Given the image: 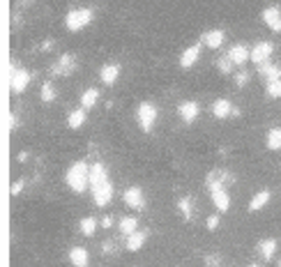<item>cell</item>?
<instances>
[{
    "label": "cell",
    "mask_w": 281,
    "mask_h": 267,
    "mask_svg": "<svg viewBox=\"0 0 281 267\" xmlns=\"http://www.w3.org/2000/svg\"><path fill=\"white\" fill-rule=\"evenodd\" d=\"M67 187L74 193H83L90 187V169H88L86 161H76L69 166V171H67Z\"/></svg>",
    "instance_id": "obj_1"
},
{
    "label": "cell",
    "mask_w": 281,
    "mask_h": 267,
    "mask_svg": "<svg viewBox=\"0 0 281 267\" xmlns=\"http://www.w3.org/2000/svg\"><path fill=\"white\" fill-rule=\"evenodd\" d=\"M92 19H95V12H92L90 7H76V10H72L69 14L65 16V25L72 32H79V30H83L86 25H90Z\"/></svg>",
    "instance_id": "obj_2"
},
{
    "label": "cell",
    "mask_w": 281,
    "mask_h": 267,
    "mask_svg": "<svg viewBox=\"0 0 281 267\" xmlns=\"http://www.w3.org/2000/svg\"><path fill=\"white\" fill-rule=\"evenodd\" d=\"M136 120H138L140 129L146 134L152 131V127H155L157 122V109L155 104H150V102H143V104L138 106V111H136Z\"/></svg>",
    "instance_id": "obj_3"
},
{
    "label": "cell",
    "mask_w": 281,
    "mask_h": 267,
    "mask_svg": "<svg viewBox=\"0 0 281 267\" xmlns=\"http://www.w3.org/2000/svg\"><path fill=\"white\" fill-rule=\"evenodd\" d=\"M28 83H30V72L28 70H19L16 67V62L10 64V88L14 94H21L25 88H28Z\"/></svg>",
    "instance_id": "obj_4"
},
{
    "label": "cell",
    "mask_w": 281,
    "mask_h": 267,
    "mask_svg": "<svg viewBox=\"0 0 281 267\" xmlns=\"http://www.w3.org/2000/svg\"><path fill=\"white\" fill-rule=\"evenodd\" d=\"M207 187H210V196H212V201H215L217 210H219V212H226V210L231 208V198H228V193H226V184L215 182V184H207Z\"/></svg>",
    "instance_id": "obj_5"
},
{
    "label": "cell",
    "mask_w": 281,
    "mask_h": 267,
    "mask_svg": "<svg viewBox=\"0 0 281 267\" xmlns=\"http://www.w3.org/2000/svg\"><path fill=\"white\" fill-rule=\"evenodd\" d=\"M92 189V198H95V203L99 205V208H104V205L111 203V198H113V184H111V180H104V182L95 184Z\"/></svg>",
    "instance_id": "obj_6"
},
{
    "label": "cell",
    "mask_w": 281,
    "mask_h": 267,
    "mask_svg": "<svg viewBox=\"0 0 281 267\" xmlns=\"http://www.w3.org/2000/svg\"><path fill=\"white\" fill-rule=\"evenodd\" d=\"M125 205L131 210H143L146 208V196L140 187H129L125 191Z\"/></svg>",
    "instance_id": "obj_7"
},
{
    "label": "cell",
    "mask_w": 281,
    "mask_h": 267,
    "mask_svg": "<svg viewBox=\"0 0 281 267\" xmlns=\"http://www.w3.org/2000/svg\"><path fill=\"white\" fill-rule=\"evenodd\" d=\"M272 51H274V46L270 44V42H258L254 49H251V60L256 64H263V62H270L272 58Z\"/></svg>",
    "instance_id": "obj_8"
},
{
    "label": "cell",
    "mask_w": 281,
    "mask_h": 267,
    "mask_svg": "<svg viewBox=\"0 0 281 267\" xmlns=\"http://www.w3.org/2000/svg\"><path fill=\"white\" fill-rule=\"evenodd\" d=\"M263 21H265V25L270 30H274V32H281V10L276 5L265 7V10H263Z\"/></svg>",
    "instance_id": "obj_9"
},
{
    "label": "cell",
    "mask_w": 281,
    "mask_h": 267,
    "mask_svg": "<svg viewBox=\"0 0 281 267\" xmlns=\"http://www.w3.org/2000/svg\"><path fill=\"white\" fill-rule=\"evenodd\" d=\"M178 113H180V118L185 120L187 124H189V122H194V120L198 118V113H201V106L196 104V102H189V99H187V102H182V104L178 106Z\"/></svg>",
    "instance_id": "obj_10"
},
{
    "label": "cell",
    "mask_w": 281,
    "mask_h": 267,
    "mask_svg": "<svg viewBox=\"0 0 281 267\" xmlns=\"http://www.w3.org/2000/svg\"><path fill=\"white\" fill-rule=\"evenodd\" d=\"M203 40V44L207 46V49H219L221 44H224V40H226V32L221 28H217V30H207L205 35L201 37Z\"/></svg>",
    "instance_id": "obj_11"
},
{
    "label": "cell",
    "mask_w": 281,
    "mask_h": 267,
    "mask_svg": "<svg viewBox=\"0 0 281 267\" xmlns=\"http://www.w3.org/2000/svg\"><path fill=\"white\" fill-rule=\"evenodd\" d=\"M212 113H215V118L226 120V118H233L235 109H233V104L228 102V99H217L215 106H212Z\"/></svg>",
    "instance_id": "obj_12"
},
{
    "label": "cell",
    "mask_w": 281,
    "mask_h": 267,
    "mask_svg": "<svg viewBox=\"0 0 281 267\" xmlns=\"http://www.w3.org/2000/svg\"><path fill=\"white\" fill-rule=\"evenodd\" d=\"M198 55H201V44H191L189 49H185V51H182V55H180V67L189 70L191 64H196Z\"/></svg>",
    "instance_id": "obj_13"
},
{
    "label": "cell",
    "mask_w": 281,
    "mask_h": 267,
    "mask_svg": "<svg viewBox=\"0 0 281 267\" xmlns=\"http://www.w3.org/2000/svg\"><path fill=\"white\" fill-rule=\"evenodd\" d=\"M228 58H231L235 64H244L247 60H251V51L247 49L244 44H233L231 51H228Z\"/></svg>",
    "instance_id": "obj_14"
},
{
    "label": "cell",
    "mask_w": 281,
    "mask_h": 267,
    "mask_svg": "<svg viewBox=\"0 0 281 267\" xmlns=\"http://www.w3.org/2000/svg\"><path fill=\"white\" fill-rule=\"evenodd\" d=\"M74 70H76L74 55H62V58L58 60V64L53 67V72H55V74H60V76H69Z\"/></svg>",
    "instance_id": "obj_15"
},
{
    "label": "cell",
    "mask_w": 281,
    "mask_h": 267,
    "mask_svg": "<svg viewBox=\"0 0 281 267\" xmlns=\"http://www.w3.org/2000/svg\"><path fill=\"white\" fill-rule=\"evenodd\" d=\"M99 76H101V81H104L106 85H113L118 81V76H120V67H118V64H104V67H101V72H99Z\"/></svg>",
    "instance_id": "obj_16"
},
{
    "label": "cell",
    "mask_w": 281,
    "mask_h": 267,
    "mask_svg": "<svg viewBox=\"0 0 281 267\" xmlns=\"http://www.w3.org/2000/svg\"><path fill=\"white\" fill-rule=\"evenodd\" d=\"M258 74L267 81H274V79H281V67H276V64H270V62H263L258 64Z\"/></svg>",
    "instance_id": "obj_17"
},
{
    "label": "cell",
    "mask_w": 281,
    "mask_h": 267,
    "mask_svg": "<svg viewBox=\"0 0 281 267\" xmlns=\"http://www.w3.org/2000/svg\"><path fill=\"white\" fill-rule=\"evenodd\" d=\"M146 240H148V232H143V230L131 232V235H127V249H129V251H138Z\"/></svg>",
    "instance_id": "obj_18"
},
{
    "label": "cell",
    "mask_w": 281,
    "mask_h": 267,
    "mask_svg": "<svg viewBox=\"0 0 281 267\" xmlns=\"http://www.w3.org/2000/svg\"><path fill=\"white\" fill-rule=\"evenodd\" d=\"M69 260L74 267H88V251L83 247H74L69 251Z\"/></svg>",
    "instance_id": "obj_19"
},
{
    "label": "cell",
    "mask_w": 281,
    "mask_h": 267,
    "mask_svg": "<svg viewBox=\"0 0 281 267\" xmlns=\"http://www.w3.org/2000/svg\"><path fill=\"white\" fill-rule=\"evenodd\" d=\"M267 203H270V191H267V189H263V191H258L256 196L251 198L249 210H251V212H258V210H263Z\"/></svg>",
    "instance_id": "obj_20"
},
{
    "label": "cell",
    "mask_w": 281,
    "mask_h": 267,
    "mask_svg": "<svg viewBox=\"0 0 281 267\" xmlns=\"http://www.w3.org/2000/svg\"><path fill=\"white\" fill-rule=\"evenodd\" d=\"M97 99H99V90H95V88H90V90H86V92L81 94V109H92V106L97 104Z\"/></svg>",
    "instance_id": "obj_21"
},
{
    "label": "cell",
    "mask_w": 281,
    "mask_h": 267,
    "mask_svg": "<svg viewBox=\"0 0 281 267\" xmlns=\"http://www.w3.org/2000/svg\"><path fill=\"white\" fill-rule=\"evenodd\" d=\"M265 145L270 150H281V127H274V129H270L267 131V141H265Z\"/></svg>",
    "instance_id": "obj_22"
},
{
    "label": "cell",
    "mask_w": 281,
    "mask_h": 267,
    "mask_svg": "<svg viewBox=\"0 0 281 267\" xmlns=\"http://www.w3.org/2000/svg\"><path fill=\"white\" fill-rule=\"evenodd\" d=\"M83 122H86V109L72 111V113H69V118H67V124H69L72 129H79V127H83Z\"/></svg>",
    "instance_id": "obj_23"
},
{
    "label": "cell",
    "mask_w": 281,
    "mask_h": 267,
    "mask_svg": "<svg viewBox=\"0 0 281 267\" xmlns=\"http://www.w3.org/2000/svg\"><path fill=\"white\" fill-rule=\"evenodd\" d=\"M258 251H261V256L265 258V260H270L276 251V240H263L261 247H258Z\"/></svg>",
    "instance_id": "obj_24"
},
{
    "label": "cell",
    "mask_w": 281,
    "mask_h": 267,
    "mask_svg": "<svg viewBox=\"0 0 281 267\" xmlns=\"http://www.w3.org/2000/svg\"><path fill=\"white\" fill-rule=\"evenodd\" d=\"M79 228H81L83 235L90 238V235H95V230H97V221L92 217H86V219H81V221H79Z\"/></svg>",
    "instance_id": "obj_25"
},
{
    "label": "cell",
    "mask_w": 281,
    "mask_h": 267,
    "mask_svg": "<svg viewBox=\"0 0 281 267\" xmlns=\"http://www.w3.org/2000/svg\"><path fill=\"white\" fill-rule=\"evenodd\" d=\"M138 230V221H136L134 217H125L120 221V232L122 235H131V232Z\"/></svg>",
    "instance_id": "obj_26"
},
{
    "label": "cell",
    "mask_w": 281,
    "mask_h": 267,
    "mask_svg": "<svg viewBox=\"0 0 281 267\" xmlns=\"http://www.w3.org/2000/svg\"><path fill=\"white\" fill-rule=\"evenodd\" d=\"M265 88H267V97H272V99L281 97V79L267 81V83H265Z\"/></svg>",
    "instance_id": "obj_27"
},
{
    "label": "cell",
    "mask_w": 281,
    "mask_h": 267,
    "mask_svg": "<svg viewBox=\"0 0 281 267\" xmlns=\"http://www.w3.org/2000/svg\"><path fill=\"white\" fill-rule=\"evenodd\" d=\"M233 64H235V62H233V60L228 58V55H221V58L217 60V67H219V72H221V74H231Z\"/></svg>",
    "instance_id": "obj_28"
},
{
    "label": "cell",
    "mask_w": 281,
    "mask_h": 267,
    "mask_svg": "<svg viewBox=\"0 0 281 267\" xmlns=\"http://www.w3.org/2000/svg\"><path fill=\"white\" fill-rule=\"evenodd\" d=\"M180 212L185 219H189L194 214V203H191V198H182L180 201Z\"/></svg>",
    "instance_id": "obj_29"
},
{
    "label": "cell",
    "mask_w": 281,
    "mask_h": 267,
    "mask_svg": "<svg viewBox=\"0 0 281 267\" xmlns=\"http://www.w3.org/2000/svg\"><path fill=\"white\" fill-rule=\"evenodd\" d=\"M40 97H42V102H53V99H55V88L51 83H44V85H42Z\"/></svg>",
    "instance_id": "obj_30"
},
{
    "label": "cell",
    "mask_w": 281,
    "mask_h": 267,
    "mask_svg": "<svg viewBox=\"0 0 281 267\" xmlns=\"http://www.w3.org/2000/svg\"><path fill=\"white\" fill-rule=\"evenodd\" d=\"M235 83L240 85V88H242V85H247V83H249V74H247V72H240V74H235Z\"/></svg>",
    "instance_id": "obj_31"
},
{
    "label": "cell",
    "mask_w": 281,
    "mask_h": 267,
    "mask_svg": "<svg viewBox=\"0 0 281 267\" xmlns=\"http://www.w3.org/2000/svg\"><path fill=\"white\" fill-rule=\"evenodd\" d=\"M217 226H219V217H217V214H212V217L207 219V228H210V230H215Z\"/></svg>",
    "instance_id": "obj_32"
},
{
    "label": "cell",
    "mask_w": 281,
    "mask_h": 267,
    "mask_svg": "<svg viewBox=\"0 0 281 267\" xmlns=\"http://www.w3.org/2000/svg\"><path fill=\"white\" fill-rule=\"evenodd\" d=\"M249 267H261V265H249Z\"/></svg>",
    "instance_id": "obj_33"
},
{
    "label": "cell",
    "mask_w": 281,
    "mask_h": 267,
    "mask_svg": "<svg viewBox=\"0 0 281 267\" xmlns=\"http://www.w3.org/2000/svg\"><path fill=\"white\" fill-rule=\"evenodd\" d=\"M279 265H281V260H279Z\"/></svg>",
    "instance_id": "obj_34"
}]
</instances>
